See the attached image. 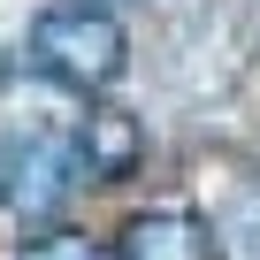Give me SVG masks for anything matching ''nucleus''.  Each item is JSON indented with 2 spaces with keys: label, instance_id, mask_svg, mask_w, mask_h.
Listing matches in <instances>:
<instances>
[{
  "label": "nucleus",
  "instance_id": "obj_4",
  "mask_svg": "<svg viewBox=\"0 0 260 260\" xmlns=\"http://www.w3.org/2000/svg\"><path fill=\"white\" fill-rule=\"evenodd\" d=\"M77 161H84L92 184L130 176V161H138V122H130L122 107H92V115L77 122Z\"/></svg>",
  "mask_w": 260,
  "mask_h": 260
},
{
  "label": "nucleus",
  "instance_id": "obj_3",
  "mask_svg": "<svg viewBox=\"0 0 260 260\" xmlns=\"http://www.w3.org/2000/svg\"><path fill=\"white\" fill-rule=\"evenodd\" d=\"M122 260H214V237L199 214L161 207V214H138L122 230Z\"/></svg>",
  "mask_w": 260,
  "mask_h": 260
},
{
  "label": "nucleus",
  "instance_id": "obj_5",
  "mask_svg": "<svg viewBox=\"0 0 260 260\" xmlns=\"http://www.w3.org/2000/svg\"><path fill=\"white\" fill-rule=\"evenodd\" d=\"M23 260H115V252H100L92 237H39Z\"/></svg>",
  "mask_w": 260,
  "mask_h": 260
},
{
  "label": "nucleus",
  "instance_id": "obj_1",
  "mask_svg": "<svg viewBox=\"0 0 260 260\" xmlns=\"http://www.w3.org/2000/svg\"><path fill=\"white\" fill-rule=\"evenodd\" d=\"M31 69L69 84V92H107L122 69H130V39L115 23V8L100 0H54V8L31 23Z\"/></svg>",
  "mask_w": 260,
  "mask_h": 260
},
{
  "label": "nucleus",
  "instance_id": "obj_2",
  "mask_svg": "<svg viewBox=\"0 0 260 260\" xmlns=\"http://www.w3.org/2000/svg\"><path fill=\"white\" fill-rule=\"evenodd\" d=\"M84 184V161H77V138H54V130H23V138L0 153V191L23 222H46L61 214V199Z\"/></svg>",
  "mask_w": 260,
  "mask_h": 260
}]
</instances>
